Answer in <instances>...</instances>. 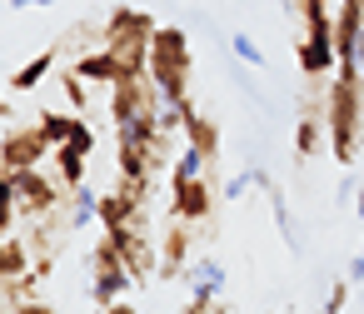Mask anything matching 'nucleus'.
<instances>
[{
  "mask_svg": "<svg viewBox=\"0 0 364 314\" xmlns=\"http://www.w3.org/2000/svg\"><path fill=\"white\" fill-rule=\"evenodd\" d=\"M100 314H135V309H130V304L120 299V304H110V309H100Z\"/></svg>",
  "mask_w": 364,
  "mask_h": 314,
  "instance_id": "obj_29",
  "label": "nucleus"
},
{
  "mask_svg": "<svg viewBox=\"0 0 364 314\" xmlns=\"http://www.w3.org/2000/svg\"><path fill=\"white\" fill-rule=\"evenodd\" d=\"M65 224H70V229H90V224H100V195H95L90 185L70 190V210H65Z\"/></svg>",
  "mask_w": 364,
  "mask_h": 314,
  "instance_id": "obj_13",
  "label": "nucleus"
},
{
  "mask_svg": "<svg viewBox=\"0 0 364 314\" xmlns=\"http://www.w3.org/2000/svg\"><path fill=\"white\" fill-rule=\"evenodd\" d=\"M185 264H190V224L175 220L165 229V239H160V274L175 279V274H185Z\"/></svg>",
  "mask_w": 364,
  "mask_h": 314,
  "instance_id": "obj_10",
  "label": "nucleus"
},
{
  "mask_svg": "<svg viewBox=\"0 0 364 314\" xmlns=\"http://www.w3.org/2000/svg\"><path fill=\"white\" fill-rule=\"evenodd\" d=\"M11 314H55V309H46V304H36V299H31V304H21V309H11Z\"/></svg>",
  "mask_w": 364,
  "mask_h": 314,
  "instance_id": "obj_27",
  "label": "nucleus"
},
{
  "mask_svg": "<svg viewBox=\"0 0 364 314\" xmlns=\"http://www.w3.org/2000/svg\"><path fill=\"white\" fill-rule=\"evenodd\" d=\"M264 195H269V215H274V224H279L284 244H289V249H299V229H294V215H289V205H284V190H279V185H269Z\"/></svg>",
  "mask_w": 364,
  "mask_h": 314,
  "instance_id": "obj_17",
  "label": "nucleus"
},
{
  "mask_svg": "<svg viewBox=\"0 0 364 314\" xmlns=\"http://www.w3.org/2000/svg\"><path fill=\"white\" fill-rule=\"evenodd\" d=\"M334 50H339V65H359L364 70V0H339V11H334Z\"/></svg>",
  "mask_w": 364,
  "mask_h": 314,
  "instance_id": "obj_5",
  "label": "nucleus"
},
{
  "mask_svg": "<svg viewBox=\"0 0 364 314\" xmlns=\"http://www.w3.org/2000/svg\"><path fill=\"white\" fill-rule=\"evenodd\" d=\"M70 150H80V155H90L95 150V130L85 125V120H75V130H70V140H65Z\"/></svg>",
  "mask_w": 364,
  "mask_h": 314,
  "instance_id": "obj_22",
  "label": "nucleus"
},
{
  "mask_svg": "<svg viewBox=\"0 0 364 314\" xmlns=\"http://www.w3.org/2000/svg\"><path fill=\"white\" fill-rule=\"evenodd\" d=\"M46 155H55V145L41 135V125H21V130H11L6 140H0V165H6V175L36 170Z\"/></svg>",
  "mask_w": 364,
  "mask_h": 314,
  "instance_id": "obj_4",
  "label": "nucleus"
},
{
  "mask_svg": "<svg viewBox=\"0 0 364 314\" xmlns=\"http://www.w3.org/2000/svg\"><path fill=\"white\" fill-rule=\"evenodd\" d=\"M344 279H349V284H364V249L349 259V274H344Z\"/></svg>",
  "mask_w": 364,
  "mask_h": 314,
  "instance_id": "obj_26",
  "label": "nucleus"
},
{
  "mask_svg": "<svg viewBox=\"0 0 364 314\" xmlns=\"http://www.w3.org/2000/svg\"><path fill=\"white\" fill-rule=\"evenodd\" d=\"M354 215L364 220V185H359V195H354Z\"/></svg>",
  "mask_w": 364,
  "mask_h": 314,
  "instance_id": "obj_30",
  "label": "nucleus"
},
{
  "mask_svg": "<svg viewBox=\"0 0 364 314\" xmlns=\"http://www.w3.org/2000/svg\"><path fill=\"white\" fill-rule=\"evenodd\" d=\"M359 249H364V239H359Z\"/></svg>",
  "mask_w": 364,
  "mask_h": 314,
  "instance_id": "obj_32",
  "label": "nucleus"
},
{
  "mask_svg": "<svg viewBox=\"0 0 364 314\" xmlns=\"http://www.w3.org/2000/svg\"><path fill=\"white\" fill-rule=\"evenodd\" d=\"M85 160H90V155H80V150H70V145H55V170H60V185H65V190H80V185H85Z\"/></svg>",
  "mask_w": 364,
  "mask_h": 314,
  "instance_id": "obj_16",
  "label": "nucleus"
},
{
  "mask_svg": "<svg viewBox=\"0 0 364 314\" xmlns=\"http://www.w3.org/2000/svg\"><path fill=\"white\" fill-rule=\"evenodd\" d=\"M349 289H354V284H349V279H339V284L329 289V299H324V309H319V314H344V304H349Z\"/></svg>",
  "mask_w": 364,
  "mask_h": 314,
  "instance_id": "obj_23",
  "label": "nucleus"
},
{
  "mask_svg": "<svg viewBox=\"0 0 364 314\" xmlns=\"http://www.w3.org/2000/svg\"><path fill=\"white\" fill-rule=\"evenodd\" d=\"M324 130H329L324 120H309V115H304V120L294 125V155H299V160H309V155L324 145Z\"/></svg>",
  "mask_w": 364,
  "mask_h": 314,
  "instance_id": "obj_18",
  "label": "nucleus"
},
{
  "mask_svg": "<svg viewBox=\"0 0 364 314\" xmlns=\"http://www.w3.org/2000/svg\"><path fill=\"white\" fill-rule=\"evenodd\" d=\"M230 50H235L245 65H255V70H264V65H269V55H264V50L255 45V36H245V31H235V36H230Z\"/></svg>",
  "mask_w": 364,
  "mask_h": 314,
  "instance_id": "obj_20",
  "label": "nucleus"
},
{
  "mask_svg": "<svg viewBox=\"0 0 364 314\" xmlns=\"http://www.w3.org/2000/svg\"><path fill=\"white\" fill-rule=\"evenodd\" d=\"M205 165H210V155H205V150H195V145H185V150L175 155L170 190H180V185H190V180H205Z\"/></svg>",
  "mask_w": 364,
  "mask_h": 314,
  "instance_id": "obj_15",
  "label": "nucleus"
},
{
  "mask_svg": "<svg viewBox=\"0 0 364 314\" xmlns=\"http://www.w3.org/2000/svg\"><path fill=\"white\" fill-rule=\"evenodd\" d=\"M354 195H359V185H354V175L344 170V175H339V190H334V200H339V205H349Z\"/></svg>",
  "mask_w": 364,
  "mask_h": 314,
  "instance_id": "obj_25",
  "label": "nucleus"
},
{
  "mask_svg": "<svg viewBox=\"0 0 364 314\" xmlns=\"http://www.w3.org/2000/svg\"><path fill=\"white\" fill-rule=\"evenodd\" d=\"M75 120H80V115H55V110H50V115H41V135H46L50 145H65L70 130H75Z\"/></svg>",
  "mask_w": 364,
  "mask_h": 314,
  "instance_id": "obj_21",
  "label": "nucleus"
},
{
  "mask_svg": "<svg viewBox=\"0 0 364 314\" xmlns=\"http://www.w3.org/2000/svg\"><path fill=\"white\" fill-rule=\"evenodd\" d=\"M60 85H65V100H70V105H75V110H85V80H80V75H75V70H70V75H65V80H60Z\"/></svg>",
  "mask_w": 364,
  "mask_h": 314,
  "instance_id": "obj_24",
  "label": "nucleus"
},
{
  "mask_svg": "<svg viewBox=\"0 0 364 314\" xmlns=\"http://www.w3.org/2000/svg\"><path fill=\"white\" fill-rule=\"evenodd\" d=\"M190 65H195L190 36H185L180 26H160V31L150 36V85H155L160 100L175 105L185 120L195 115V100H190Z\"/></svg>",
  "mask_w": 364,
  "mask_h": 314,
  "instance_id": "obj_2",
  "label": "nucleus"
},
{
  "mask_svg": "<svg viewBox=\"0 0 364 314\" xmlns=\"http://www.w3.org/2000/svg\"><path fill=\"white\" fill-rule=\"evenodd\" d=\"M11 180H16V195H21V215L41 220V215H50V210H55L60 190H55V185L41 175V165H36V170H16Z\"/></svg>",
  "mask_w": 364,
  "mask_h": 314,
  "instance_id": "obj_7",
  "label": "nucleus"
},
{
  "mask_svg": "<svg viewBox=\"0 0 364 314\" xmlns=\"http://www.w3.org/2000/svg\"><path fill=\"white\" fill-rule=\"evenodd\" d=\"M140 279L130 274V264L120 259V249L110 244V234L95 244V279H90V299H95V309H110V304H120L130 289H135Z\"/></svg>",
  "mask_w": 364,
  "mask_h": 314,
  "instance_id": "obj_3",
  "label": "nucleus"
},
{
  "mask_svg": "<svg viewBox=\"0 0 364 314\" xmlns=\"http://www.w3.org/2000/svg\"><path fill=\"white\" fill-rule=\"evenodd\" d=\"M185 284H190L195 304H220V294L230 289V274H225V264L215 254H200V259L185 264Z\"/></svg>",
  "mask_w": 364,
  "mask_h": 314,
  "instance_id": "obj_6",
  "label": "nucleus"
},
{
  "mask_svg": "<svg viewBox=\"0 0 364 314\" xmlns=\"http://www.w3.org/2000/svg\"><path fill=\"white\" fill-rule=\"evenodd\" d=\"M50 70H55V50H41V55H36V60H26V65H21L6 85H11V95H31V90L50 75Z\"/></svg>",
  "mask_w": 364,
  "mask_h": 314,
  "instance_id": "obj_12",
  "label": "nucleus"
},
{
  "mask_svg": "<svg viewBox=\"0 0 364 314\" xmlns=\"http://www.w3.org/2000/svg\"><path fill=\"white\" fill-rule=\"evenodd\" d=\"M16 215H21V195H16V180H11L6 170H0V239L11 234Z\"/></svg>",
  "mask_w": 364,
  "mask_h": 314,
  "instance_id": "obj_19",
  "label": "nucleus"
},
{
  "mask_svg": "<svg viewBox=\"0 0 364 314\" xmlns=\"http://www.w3.org/2000/svg\"><path fill=\"white\" fill-rule=\"evenodd\" d=\"M170 195H175L170 215H175V220H185V224H200V220L215 210V195H210V185H205V180H190V185H180V190H170Z\"/></svg>",
  "mask_w": 364,
  "mask_h": 314,
  "instance_id": "obj_9",
  "label": "nucleus"
},
{
  "mask_svg": "<svg viewBox=\"0 0 364 314\" xmlns=\"http://www.w3.org/2000/svg\"><path fill=\"white\" fill-rule=\"evenodd\" d=\"M185 145H195V150H205L210 160L220 155V125L210 120V115H190L185 120Z\"/></svg>",
  "mask_w": 364,
  "mask_h": 314,
  "instance_id": "obj_14",
  "label": "nucleus"
},
{
  "mask_svg": "<svg viewBox=\"0 0 364 314\" xmlns=\"http://www.w3.org/2000/svg\"><path fill=\"white\" fill-rule=\"evenodd\" d=\"M150 185H135V180H125L115 195H100V224L105 229H120V224H135V215H140V195H145Z\"/></svg>",
  "mask_w": 364,
  "mask_h": 314,
  "instance_id": "obj_8",
  "label": "nucleus"
},
{
  "mask_svg": "<svg viewBox=\"0 0 364 314\" xmlns=\"http://www.w3.org/2000/svg\"><path fill=\"white\" fill-rule=\"evenodd\" d=\"M6 90H11V85H0V115H6Z\"/></svg>",
  "mask_w": 364,
  "mask_h": 314,
  "instance_id": "obj_31",
  "label": "nucleus"
},
{
  "mask_svg": "<svg viewBox=\"0 0 364 314\" xmlns=\"http://www.w3.org/2000/svg\"><path fill=\"white\" fill-rule=\"evenodd\" d=\"M324 125H329V155H334V165L354 170L359 140H364V70L359 65H339L334 70Z\"/></svg>",
  "mask_w": 364,
  "mask_h": 314,
  "instance_id": "obj_1",
  "label": "nucleus"
},
{
  "mask_svg": "<svg viewBox=\"0 0 364 314\" xmlns=\"http://www.w3.org/2000/svg\"><path fill=\"white\" fill-rule=\"evenodd\" d=\"M75 75H80V80H105V85H120V80H125V70H120V60H115L110 50L80 55V60H75Z\"/></svg>",
  "mask_w": 364,
  "mask_h": 314,
  "instance_id": "obj_11",
  "label": "nucleus"
},
{
  "mask_svg": "<svg viewBox=\"0 0 364 314\" xmlns=\"http://www.w3.org/2000/svg\"><path fill=\"white\" fill-rule=\"evenodd\" d=\"M31 6H55V0H11V11H31Z\"/></svg>",
  "mask_w": 364,
  "mask_h": 314,
  "instance_id": "obj_28",
  "label": "nucleus"
}]
</instances>
